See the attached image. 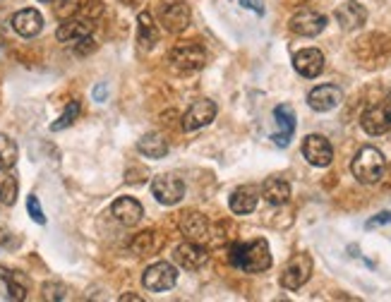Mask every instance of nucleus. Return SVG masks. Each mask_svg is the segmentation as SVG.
Wrapping results in <instances>:
<instances>
[{
	"label": "nucleus",
	"instance_id": "23",
	"mask_svg": "<svg viewBox=\"0 0 391 302\" xmlns=\"http://www.w3.org/2000/svg\"><path fill=\"white\" fill-rule=\"evenodd\" d=\"M137 38L142 43V48H154L158 43V29L149 12H139L137 15Z\"/></svg>",
	"mask_w": 391,
	"mask_h": 302
},
{
	"label": "nucleus",
	"instance_id": "29",
	"mask_svg": "<svg viewBox=\"0 0 391 302\" xmlns=\"http://www.w3.org/2000/svg\"><path fill=\"white\" fill-rule=\"evenodd\" d=\"M17 199V180L12 178V175H5L3 180H0V202L3 204H15Z\"/></svg>",
	"mask_w": 391,
	"mask_h": 302
},
{
	"label": "nucleus",
	"instance_id": "34",
	"mask_svg": "<svg viewBox=\"0 0 391 302\" xmlns=\"http://www.w3.org/2000/svg\"><path fill=\"white\" fill-rule=\"evenodd\" d=\"M103 96H106V87L103 84H98V87L94 89V98L96 101H103Z\"/></svg>",
	"mask_w": 391,
	"mask_h": 302
},
{
	"label": "nucleus",
	"instance_id": "32",
	"mask_svg": "<svg viewBox=\"0 0 391 302\" xmlns=\"http://www.w3.org/2000/svg\"><path fill=\"white\" fill-rule=\"evenodd\" d=\"M387 223H391V212H382V214H377L375 219H370V221H367V228L387 226Z\"/></svg>",
	"mask_w": 391,
	"mask_h": 302
},
{
	"label": "nucleus",
	"instance_id": "15",
	"mask_svg": "<svg viewBox=\"0 0 391 302\" xmlns=\"http://www.w3.org/2000/svg\"><path fill=\"white\" fill-rule=\"evenodd\" d=\"M161 24L171 34H181L190 27V8L185 3H171L161 10Z\"/></svg>",
	"mask_w": 391,
	"mask_h": 302
},
{
	"label": "nucleus",
	"instance_id": "17",
	"mask_svg": "<svg viewBox=\"0 0 391 302\" xmlns=\"http://www.w3.org/2000/svg\"><path fill=\"white\" fill-rule=\"evenodd\" d=\"M274 120L278 125V132L271 137V140H274L276 147H288L290 137H293V132H295V110L286 106V103H283V106H276Z\"/></svg>",
	"mask_w": 391,
	"mask_h": 302
},
{
	"label": "nucleus",
	"instance_id": "4",
	"mask_svg": "<svg viewBox=\"0 0 391 302\" xmlns=\"http://www.w3.org/2000/svg\"><path fill=\"white\" fill-rule=\"evenodd\" d=\"M151 194H154V199L158 204L173 207L185 197V182L173 173L156 175L154 182H151Z\"/></svg>",
	"mask_w": 391,
	"mask_h": 302
},
{
	"label": "nucleus",
	"instance_id": "28",
	"mask_svg": "<svg viewBox=\"0 0 391 302\" xmlns=\"http://www.w3.org/2000/svg\"><path fill=\"white\" fill-rule=\"evenodd\" d=\"M79 110H82V108H79V101H70V103H68V108L63 110V115L58 118V120L51 125V130H53V132H61V130L70 127V125L77 120Z\"/></svg>",
	"mask_w": 391,
	"mask_h": 302
},
{
	"label": "nucleus",
	"instance_id": "1",
	"mask_svg": "<svg viewBox=\"0 0 391 302\" xmlns=\"http://www.w3.org/2000/svg\"><path fill=\"white\" fill-rule=\"evenodd\" d=\"M230 264L248 274H262L271 266V252L267 240H253L230 247Z\"/></svg>",
	"mask_w": 391,
	"mask_h": 302
},
{
	"label": "nucleus",
	"instance_id": "10",
	"mask_svg": "<svg viewBox=\"0 0 391 302\" xmlns=\"http://www.w3.org/2000/svg\"><path fill=\"white\" fill-rule=\"evenodd\" d=\"M216 118V103L209 101V98H200L188 108V113L183 115V130L185 132H192V130H200L204 125H209Z\"/></svg>",
	"mask_w": 391,
	"mask_h": 302
},
{
	"label": "nucleus",
	"instance_id": "11",
	"mask_svg": "<svg viewBox=\"0 0 391 302\" xmlns=\"http://www.w3.org/2000/svg\"><path fill=\"white\" fill-rule=\"evenodd\" d=\"M324 27H327V17L320 15V12H315V10H300L290 17V31L298 36L313 38L317 34H322Z\"/></svg>",
	"mask_w": 391,
	"mask_h": 302
},
{
	"label": "nucleus",
	"instance_id": "9",
	"mask_svg": "<svg viewBox=\"0 0 391 302\" xmlns=\"http://www.w3.org/2000/svg\"><path fill=\"white\" fill-rule=\"evenodd\" d=\"M91 31H94V19L87 15H77V17L65 19L61 27H58L56 36H58V41H63V43H77V41H82V38L91 36Z\"/></svg>",
	"mask_w": 391,
	"mask_h": 302
},
{
	"label": "nucleus",
	"instance_id": "21",
	"mask_svg": "<svg viewBox=\"0 0 391 302\" xmlns=\"http://www.w3.org/2000/svg\"><path fill=\"white\" fill-rule=\"evenodd\" d=\"M262 197L269 202V204L281 207L290 199V185L281 178H269V180H264V185H262Z\"/></svg>",
	"mask_w": 391,
	"mask_h": 302
},
{
	"label": "nucleus",
	"instance_id": "27",
	"mask_svg": "<svg viewBox=\"0 0 391 302\" xmlns=\"http://www.w3.org/2000/svg\"><path fill=\"white\" fill-rule=\"evenodd\" d=\"M132 249H135L137 254H154L158 249V238L154 231H144L139 233L135 240H132Z\"/></svg>",
	"mask_w": 391,
	"mask_h": 302
},
{
	"label": "nucleus",
	"instance_id": "19",
	"mask_svg": "<svg viewBox=\"0 0 391 302\" xmlns=\"http://www.w3.org/2000/svg\"><path fill=\"white\" fill-rule=\"evenodd\" d=\"M111 214H113L116 221L123 223V226H135V223L142 221L144 209L137 199H132V197H118L113 207H111Z\"/></svg>",
	"mask_w": 391,
	"mask_h": 302
},
{
	"label": "nucleus",
	"instance_id": "25",
	"mask_svg": "<svg viewBox=\"0 0 391 302\" xmlns=\"http://www.w3.org/2000/svg\"><path fill=\"white\" fill-rule=\"evenodd\" d=\"M181 228H183V233L188 235L190 240H195V242H200V240L207 238V231H209L207 219H204V216H200V214H188V216H183Z\"/></svg>",
	"mask_w": 391,
	"mask_h": 302
},
{
	"label": "nucleus",
	"instance_id": "18",
	"mask_svg": "<svg viewBox=\"0 0 391 302\" xmlns=\"http://www.w3.org/2000/svg\"><path fill=\"white\" fill-rule=\"evenodd\" d=\"M336 22H339L341 29H346V31L360 29L362 24L367 22V10L362 8L357 0H348V3L339 5V10H336Z\"/></svg>",
	"mask_w": 391,
	"mask_h": 302
},
{
	"label": "nucleus",
	"instance_id": "31",
	"mask_svg": "<svg viewBox=\"0 0 391 302\" xmlns=\"http://www.w3.org/2000/svg\"><path fill=\"white\" fill-rule=\"evenodd\" d=\"M26 212H29V216L34 219L36 223H46V216H44V209H41V204H39V199L34 194H29V199H26Z\"/></svg>",
	"mask_w": 391,
	"mask_h": 302
},
{
	"label": "nucleus",
	"instance_id": "26",
	"mask_svg": "<svg viewBox=\"0 0 391 302\" xmlns=\"http://www.w3.org/2000/svg\"><path fill=\"white\" fill-rule=\"evenodd\" d=\"M17 144L8 135H0V170H10L17 163Z\"/></svg>",
	"mask_w": 391,
	"mask_h": 302
},
{
	"label": "nucleus",
	"instance_id": "6",
	"mask_svg": "<svg viewBox=\"0 0 391 302\" xmlns=\"http://www.w3.org/2000/svg\"><path fill=\"white\" fill-rule=\"evenodd\" d=\"M178 283V271L173 264L168 261H158V264H151L142 276V286L147 288L149 293H163L171 291Z\"/></svg>",
	"mask_w": 391,
	"mask_h": 302
},
{
	"label": "nucleus",
	"instance_id": "5",
	"mask_svg": "<svg viewBox=\"0 0 391 302\" xmlns=\"http://www.w3.org/2000/svg\"><path fill=\"white\" fill-rule=\"evenodd\" d=\"M310 276H313V257L310 254H295V257H290L286 269H283L281 286L286 291H298V288L308 283Z\"/></svg>",
	"mask_w": 391,
	"mask_h": 302
},
{
	"label": "nucleus",
	"instance_id": "13",
	"mask_svg": "<svg viewBox=\"0 0 391 302\" xmlns=\"http://www.w3.org/2000/svg\"><path fill=\"white\" fill-rule=\"evenodd\" d=\"M293 68L298 75L308 77V80H315V77L322 75L324 70V56L322 51L317 48H303L293 56Z\"/></svg>",
	"mask_w": 391,
	"mask_h": 302
},
{
	"label": "nucleus",
	"instance_id": "24",
	"mask_svg": "<svg viewBox=\"0 0 391 302\" xmlns=\"http://www.w3.org/2000/svg\"><path fill=\"white\" fill-rule=\"evenodd\" d=\"M257 207V189L255 187H238L230 194V212L233 214H253Z\"/></svg>",
	"mask_w": 391,
	"mask_h": 302
},
{
	"label": "nucleus",
	"instance_id": "3",
	"mask_svg": "<svg viewBox=\"0 0 391 302\" xmlns=\"http://www.w3.org/2000/svg\"><path fill=\"white\" fill-rule=\"evenodd\" d=\"M171 63L181 72H197L207 63V51L197 41H181L171 51Z\"/></svg>",
	"mask_w": 391,
	"mask_h": 302
},
{
	"label": "nucleus",
	"instance_id": "20",
	"mask_svg": "<svg viewBox=\"0 0 391 302\" xmlns=\"http://www.w3.org/2000/svg\"><path fill=\"white\" fill-rule=\"evenodd\" d=\"M0 278L8 286V295L10 300H24L26 293H29V278L22 271H10V269L0 266Z\"/></svg>",
	"mask_w": 391,
	"mask_h": 302
},
{
	"label": "nucleus",
	"instance_id": "2",
	"mask_svg": "<svg viewBox=\"0 0 391 302\" xmlns=\"http://www.w3.org/2000/svg\"><path fill=\"white\" fill-rule=\"evenodd\" d=\"M384 168H387V161H384V154L375 147H362L355 154L353 163H350V173L357 182L362 185H375L384 178Z\"/></svg>",
	"mask_w": 391,
	"mask_h": 302
},
{
	"label": "nucleus",
	"instance_id": "36",
	"mask_svg": "<svg viewBox=\"0 0 391 302\" xmlns=\"http://www.w3.org/2000/svg\"><path fill=\"white\" fill-rule=\"evenodd\" d=\"M41 3H56V0H41Z\"/></svg>",
	"mask_w": 391,
	"mask_h": 302
},
{
	"label": "nucleus",
	"instance_id": "16",
	"mask_svg": "<svg viewBox=\"0 0 391 302\" xmlns=\"http://www.w3.org/2000/svg\"><path fill=\"white\" fill-rule=\"evenodd\" d=\"M12 29H15L17 34L24 36V38H31V36L41 34V29H44L41 12L34 10V8H26V10L15 12V17H12Z\"/></svg>",
	"mask_w": 391,
	"mask_h": 302
},
{
	"label": "nucleus",
	"instance_id": "14",
	"mask_svg": "<svg viewBox=\"0 0 391 302\" xmlns=\"http://www.w3.org/2000/svg\"><path fill=\"white\" fill-rule=\"evenodd\" d=\"M173 257H176V261L183 269H188V271H195V269H200V266L207 264L209 254H207V249L200 245V242L188 240V242H183V245L176 247Z\"/></svg>",
	"mask_w": 391,
	"mask_h": 302
},
{
	"label": "nucleus",
	"instance_id": "30",
	"mask_svg": "<svg viewBox=\"0 0 391 302\" xmlns=\"http://www.w3.org/2000/svg\"><path fill=\"white\" fill-rule=\"evenodd\" d=\"M68 288H65L63 283H46L44 286V298L46 300H65L68 298Z\"/></svg>",
	"mask_w": 391,
	"mask_h": 302
},
{
	"label": "nucleus",
	"instance_id": "7",
	"mask_svg": "<svg viewBox=\"0 0 391 302\" xmlns=\"http://www.w3.org/2000/svg\"><path fill=\"white\" fill-rule=\"evenodd\" d=\"M360 125L362 130H365L367 135H384L391 130V101L387 98V101L382 103H375V106L365 108V113L360 115Z\"/></svg>",
	"mask_w": 391,
	"mask_h": 302
},
{
	"label": "nucleus",
	"instance_id": "8",
	"mask_svg": "<svg viewBox=\"0 0 391 302\" xmlns=\"http://www.w3.org/2000/svg\"><path fill=\"white\" fill-rule=\"evenodd\" d=\"M303 156L308 159L310 166L315 168H327L331 161H334V149L327 137L322 135H308L303 142Z\"/></svg>",
	"mask_w": 391,
	"mask_h": 302
},
{
	"label": "nucleus",
	"instance_id": "33",
	"mask_svg": "<svg viewBox=\"0 0 391 302\" xmlns=\"http://www.w3.org/2000/svg\"><path fill=\"white\" fill-rule=\"evenodd\" d=\"M240 5H243V8H248V10H255L257 15H264V3H262V0H240Z\"/></svg>",
	"mask_w": 391,
	"mask_h": 302
},
{
	"label": "nucleus",
	"instance_id": "22",
	"mask_svg": "<svg viewBox=\"0 0 391 302\" xmlns=\"http://www.w3.org/2000/svg\"><path fill=\"white\" fill-rule=\"evenodd\" d=\"M137 151L147 156V159H163L168 154V142L158 132H149L137 142Z\"/></svg>",
	"mask_w": 391,
	"mask_h": 302
},
{
	"label": "nucleus",
	"instance_id": "35",
	"mask_svg": "<svg viewBox=\"0 0 391 302\" xmlns=\"http://www.w3.org/2000/svg\"><path fill=\"white\" fill-rule=\"evenodd\" d=\"M3 242H5V233L0 231V245H3Z\"/></svg>",
	"mask_w": 391,
	"mask_h": 302
},
{
	"label": "nucleus",
	"instance_id": "12",
	"mask_svg": "<svg viewBox=\"0 0 391 302\" xmlns=\"http://www.w3.org/2000/svg\"><path fill=\"white\" fill-rule=\"evenodd\" d=\"M341 101H343V91L336 87V84L315 87L308 96L310 108L317 110V113H329V110H334L336 106H341Z\"/></svg>",
	"mask_w": 391,
	"mask_h": 302
}]
</instances>
